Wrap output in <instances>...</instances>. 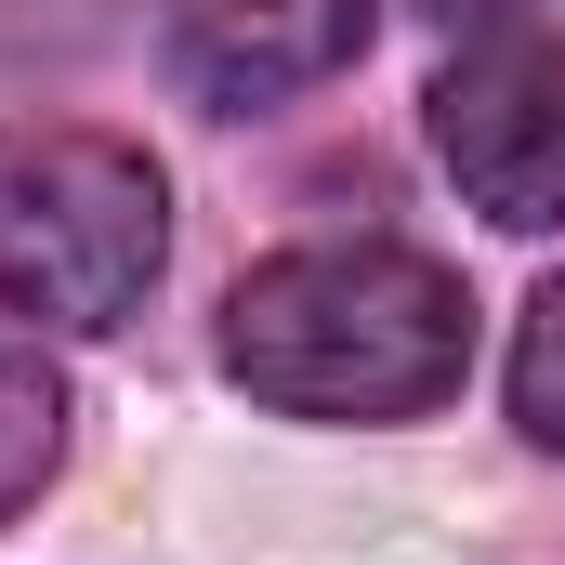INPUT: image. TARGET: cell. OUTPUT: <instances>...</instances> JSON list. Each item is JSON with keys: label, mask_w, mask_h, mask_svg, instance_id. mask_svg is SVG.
I'll list each match as a JSON object with an SVG mask.
<instances>
[{"label": "cell", "mask_w": 565, "mask_h": 565, "mask_svg": "<svg viewBox=\"0 0 565 565\" xmlns=\"http://www.w3.org/2000/svg\"><path fill=\"white\" fill-rule=\"evenodd\" d=\"M158 13V53L198 106L250 119V106H289L316 79H342L382 26V0H145Z\"/></svg>", "instance_id": "4"}, {"label": "cell", "mask_w": 565, "mask_h": 565, "mask_svg": "<svg viewBox=\"0 0 565 565\" xmlns=\"http://www.w3.org/2000/svg\"><path fill=\"white\" fill-rule=\"evenodd\" d=\"M447 40H500V26H526V0H422Z\"/></svg>", "instance_id": "7"}, {"label": "cell", "mask_w": 565, "mask_h": 565, "mask_svg": "<svg viewBox=\"0 0 565 565\" xmlns=\"http://www.w3.org/2000/svg\"><path fill=\"white\" fill-rule=\"evenodd\" d=\"M513 422L526 447H565V277H540L513 316Z\"/></svg>", "instance_id": "6"}, {"label": "cell", "mask_w": 565, "mask_h": 565, "mask_svg": "<svg viewBox=\"0 0 565 565\" xmlns=\"http://www.w3.org/2000/svg\"><path fill=\"white\" fill-rule=\"evenodd\" d=\"M66 473V369L0 329V526Z\"/></svg>", "instance_id": "5"}, {"label": "cell", "mask_w": 565, "mask_h": 565, "mask_svg": "<svg viewBox=\"0 0 565 565\" xmlns=\"http://www.w3.org/2000/svg\"><path fill=\"white\" fill-rule=\"evenodd\" d=\"M434 158L460 171V198L513 237L565 224V40L553 26H500L434 79Z\"/></svg>", "instance_id": "3"}, {"label": "cell", "mask_w": 565, "mask_h": 565, "mask_svg": "<svg viewBox=\"0 0 565 565\" xmlns=\"http://www.w3.org/2000/svg\"><path fill=\"white\" fill-rule=\"evenodd\" d=\"M224 369L277 422H422L473 369V289L395 237L277 250L224 289Z\"/></svg>", "instance_id": "1"}, {"label": "cell", "mask_w": 565, "mask_h": 565, "mask_svg": "<svg viewBox=\"0 0 565 565\" xmlns=\"http://www.w3.org/2000/svg\"><path fill=\"white\" fill-rule=\"evenodd\" d=\"M171 264V184L132 132L0 119V302L40 329H132Z\"/></svg>", "instance_id": "2"}]
</instances>
